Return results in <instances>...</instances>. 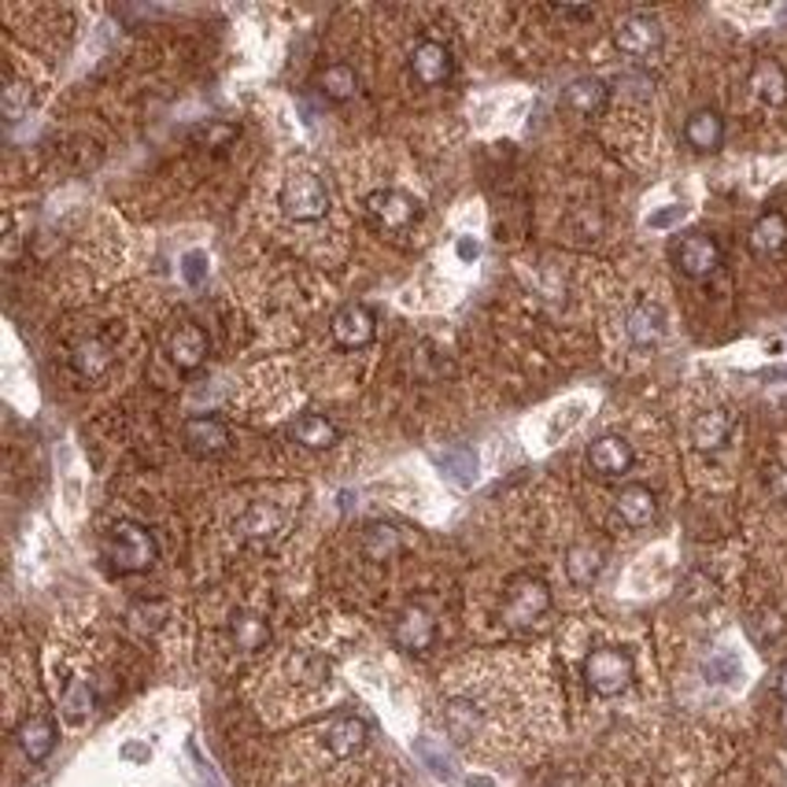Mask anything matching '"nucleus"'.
Masks as SVG:
<instances>
[{"mask_svg":"<svg viewBox=\"0 0 787 787\" xmlns=\"http://www.w3.org/2000/svg\"><path fill=\"white\" fill-rule=\"evenodd\" d=\"M104 558L119 574H145L156 562V540L145 525L137 521H115L104 537Z\"/></svg>","mask_w":787,"mask_h":787,"instance_id":"f257e3e1","label":"nucleus"},{"mask_svg":"<svg viewBox=\"0 0 787 787\" xmlns=\"http://www.w3.org/2000/svg\"><path fill=\"white\" fill-rule=\"evenodd\" d=\"M551 611V588L540 577H514L503 595V625L529 629Z\"/></svg>","mask_w":787,"mask_h":787,"instance_id":"f03ea898","label":"nucleus"},{"mask_svg":"<svg viewBox=\"0 0 787 787\" xmlns=\"http://www.w3.org/2000/svg\"><path fill=\"white\" fill-rule=\"evenodd\" d=\"M632 659L625 651L617 648H599L585 659V680L588 688L595 691V696L603 699H614L622 696V691H629L632 684Z\"/></svg>","mask_w":787,"mask_h":787,"instance_id":"7ed1b4c3","label":"nucleus"},{"mask_svg":"<svg viewBox=\"0 0 787 787\" xmlns=\"http://www.w3.org/2000/svg\"><path fill=\"white\" fill-rule=\"evenodd\" d=\"M281 208L296 222H318L330 211V193L315 174H293L281 189Z\"/></svg>","mask_w":787,"mask_h":787,"instance_id":"20e7f679","label":"nucleus"},{"mask_svg":"<svg viewBox=\"0 0 787 787\" xmlns=\"http://www.w3.org/2000/svg\"><path fill=\"white\" fill-rule=\"evenodd\" d=\"M367 214L373 222H378L381 230L389 233H403L410 230L418 222V204L410 200L407 193H396V189H378L367 196Z\"/></svg>","mask_w":787,"mask_h":787,"instance_id":"39448f33","label":"nucleus"},{"mask_svg":"<svg viewBox=\"0 0 787 787\" xmlns=\"http://www.w3.org/2000/svg\"><path fill=\"white\" fill-rule=\"evenodd\" d=\"M673 262L680 267V274L688 278H710L721 267V245L706 233H688L677 248H673Z\"/></svg>","mask_w":787,"mask_h":787,"instance_id":"423d86ee","label":"nucleus"},{"mask_svg":"<svg viewBox=\"0 0 787 787\" xmlns=\"http://www.w3.org/2000/svg\"><path fill=\"white\" fill-rule=\"evenodd\" d=\"M614 45L625 56H651L654 49H662V26L651 15L632 12L614 26Z\"/></svg>","mask_w":787,"mask_h":787,"instance_id":"0eeeda50","label":"nucleus"},{"mask_svg":"<svg viewBox=\"0 0 787 787\" xmlns=\"http://www.w3.org/2000/svg\"><path fill=\"white\" fill-rule=\"evenodd\" d=\"M392 640L410 654H426L436 640L433 614L421 611V606H407V611L396 617V625H392Z\"/></svg>","mask_w":787,"mask_h":787,"instance_id":"6e6552de","label":"nucleus"},{"mask_svg":"<svg viewBox=\"0 0 787 787\" xmlns=\"http://www.w3.org/2000/svg\"><path fill=\"white\" fill-rule=\"evenodd\" d=\"M182 440L193 455H222L230 447V426L214 415H196L182 426Z\"/></svg>","mask_w":787,"mask_h":787,"instance_id":"1a4fd4ad","label":"nucleus"},{"mask_svg":"<svg viewBox=\"0 0 787 787\" xmlns=\"http://www.w3.org/2000/svg\"><path fill=\"white\" fill-rule=\"evenodd\" d=\"M373 333H378V325H373V315L362 304H348L333 315V341L341 344V348H348V352L367 348L373 341Z\"/></svg>","mask_w":787,"mask_h":787,"instance_id":"9d476101","label":"nucleus"},{"mask_svg":"<svg viewBox=\"0 0 787 787\" xmlns=\"http://www.w3.org/2000/svg\"><path fill=\"white\" fill-rule=\"evenodd\" d=\"M410 74H415L418 86L433 89V86H444L447 78H452V56L440 41H418L415 52H410Z\"/></svg>","mask_w":787,"mask_h":787,"instance_id":"9b49d317","label":"nucleus"},{"mask_svg":"<svg viewBox=\"0 0 787 787\" xmlns=\"http://www.w3.org/2000/svg\"><path fill=\"white\" fill-rule=\"evenodd\" d=\"M167 355L177 370H196L208 359V333L196 322H182L177 330L167 336Z\"/></svg>","mask_w":787,"mask_h":787,"instance_id":"f8f14e48","label":"nucleus"},{"mask_svg":"<svg viewBox=\"0 0 787 787\" xmlns=\"http://www.w3.org/2000/svg\"><path fill=\"white\" fill-rule=\"evenodd\" d=\"M588 463L599 477H625L632 470V447L622 436H599L588 447Z\"/></svg>","mask_w":787,"mask_h":787,"instance_id":"ddd939ff","label":"nucleus"},{"mask_svg":"<svg viewBox=\"0 0 787 787\" xmlns=\"http://www.w3.org/2000/svg\"><path fill=\"white\" fill-rule=\"evenodd\" d=\"M614 511H617V518L629 525V529H643V525L654 521L659 503H654V492L643 489V484H625L614 500Z\"/></svg>","mask_w":787,"mask_h":787,"instance_id":"4468645a","label":"nucleus"},{"mask_svg":"<svg viewBox=\"0 0 787 787\" xmlns=\"http://www.w3.org/2000/svg\"><path fill=\"white\" fill-rule=\"evenodd\" d=\"M625 330H629V341L636 344V348H659V344L665 341V311L659 304L632 307Z\"/></svg>","mask_w":787,"mask_h":787,"instance_id":"2eb2a0df","label":"nucleus"},{"mask_svg":"<svg viewBox=\"0 0 787 787\" xmlns=\"http://www.w3.org/2000/svg\"><path fill=\"white\" fill-rule=\"evenodd\" d=\"M562 100H566L569 111H577V115H599V111L606 108V100H611V86H606L603 78H592V74H585V78H574L562 93Z\"/></svg>","mask_w":787,"mask_h":787,"instance_id":"dca6fc26","label":"nucleus"},{"mask_svg":"<svg viewBox=\"0 0 787 787\" xmlns=\"http://www.w3.org/2000/svg\"><path fill=\"white\" fill-rule=\"evenodd\" d=\"M751 93L762 104L784 108L787 104V71L776 60H758L751 71Z\"/></svg>","mask_w":787,"mask_h":787,"instance_id":"f3484780","label":"nucleus"},{"mask_svg":"<svg viewBox=\"0 0 787 787\" xmlns=\"http://www.w3.org/2000/svg\"><path fill=\"white\" fill-rule=\"evenodd\" d=\"M15 743L30 762H45L56 747V725L49 717H26L23 725L15 728Z\"/></svg>","mask_w":787,"mask_h":787,"instance_id":"a211bd4d","label":"nucleus"},{"mask_svg":"<svg viewBox=\"0 0 787 787\" xmlns=\"http://www.w3.org/2000/svg\"><path fill=\"white\" fill-rule=\"evenodd\" d=\"M684 140H688L696 152H717L721 140H725V119L710 108L696 111V115L684 123Z\"/></svg>","mask_w":787,"mask_h":787,"instance_id":"6ab92c4d","label":"nucleus"},{"mask_svg":"<svg viewBox=\"0 0 787 787\" xmlns=\"http://www.w3.org/2000/svg\"><path fill=\"white\" fill-rule=\"evenodd\" d=\"M367 743V725L359 717H336L330 728H325V751L333 758H352L362 751Z\"/></svg>","mask_w":787,"mask_h":787,"instance_id":"aec40b11","label":"nucleus"},{"mask_svg":"<svg viewBox=\"0 0 787 787\" xmlns=\"http://www.w3.org/2000/svg\"><path fill=\"white\" fill-rule=\"evenodd\" d=\"M728 433H733V418H728L725 410H702V415L691 421V444H696L699 452L725 447Z\"/></svg>","mask_w":787,"mask_h":787,"instance_id":"412c9836","label":"nucleus"},{"mask_svg":"<svg viewBox=\"0 0 787 787\" xmlns=\"http://www.w3.org/2000/svg\"><path fill=\"white\" fill-rule=\"evenodd\" d=\"M787 248V219L780 211H765L751 230V251L754 256H776Z\"/></svg>","mask_w":787,"mask_h":787,"instance_id":"4be33fe9","label":"nucleus"},{"mask_svg":"<svg viewBox=\"0 0 787 787\" xmlns=\"http://www.w3.org/2000/svg\"><path fill=\"white\" fill-rule=\"evenodd\" d=\"M566 574L580 588L595 585V577L603 574V551L592 548V543H574L566 551Z\"/></svg>","mask_w":787,"mask_h":787,"instance_id":"5701e85b","label":"nucleus"},{"mask_svg":"<svg viewBox=\"0 0 787 787\" xmlns=\"http://www.w3.org/2000/svg\"><path fill=\"white\" fill-rule=\"evenodd\" d=\"M115 362V355L104 341H82L78 348L71 352V367L82 373L86 381H97L100 373H108V367Z\"/></svg>","mask_w":787,"mask_h":787,"instance_id":"b1692460","label":"nucleus"},{"mask_svg":"<svg viewBox=\"0 0 787 787\" xmlns=\"http://www.w3.org/2000/svg\"><path fill=\"white\" fill-rule=\"evenodd\" d=\"M293 440H296V444H304V447H311V452H322V447H333L336 440H341V433H336V426L330 418L304 415L293 426Z\"/></svg>","mask_w":787,"mask_h":787,"instance_id":"393cba45","label":"nucleus"},{"mask_svg":"<svg viewBox=\"0 0 787 787\" xmlns=\"http://www.w3.org/2000/svg\"><path fill=\"white\" fill-rule=\"evenodd\" d=\"M93 706H97V696H93V684L89 680H71L67 691L60 699V714L67 725H86Z\"/></svg>","mask_w":787,"mask_h":787,"instance_id":"a878e982","label":"nucleus"},{"mask_svg":"<svg viewBox=\"0 0 787 787\" xmlns=\"http://www.w3.org/2000/svg\"><path fill=\"white\" fill-rule=\"evenodd\" d=\"M318 89H322L325 100H336V104H344V100H352L355 93H359V78H355V71L348 63H333V67H325L318 74Z\"/></svg>","mask_w":787,"mask_h":787,"instance_id":"bb28decb","label":"nucleus"},{"mask_svg":"<svg viewBox=\"0 0 787 787\" xmlns=\"http://www.w3.org/2000/svg\"><path fill=\"white\" fill-rule=\"evenodd\" d=\"M362 551H367V558L373 562H385L399 551V532L385 521H373L367 525V532H362Z\"/></svg>","mask_w":787,"mask_h":787,"instance_id":"cd10ccee","label":"nucleus"},{"mask_svg":"<svg viewBox=\"0 0 787 787\" xmlns=\"http://www.w3.org/2000/svg\"><path fill=\"white\" fill-rule=\"evenodd\" d=\"M241 529H245V537H251V540H267L285 529V518H281L274 507H267V503H256V507L241 518Z\"/></svg>","mask_w":787,"mask_h":787,"instance_id":"c85d7f7f","label":"nucleus"},{"mask_svg":"<svg viewBox=\"0 0 787 787\" xmlns=\"http://www.w3.org/2000/svg\"><path fill=\"white\" fill-rule=\"evenodd\" d=\"M233 640H237L241 651H259L270 640V625L259 614H241L233 617Z\"/></svg>","mask_w":787,"mask_h":787,"instance_id":"c756f323","label":"nucleus"},{"mask_svg":"<svg viewBox=\"0 0 787 787\" xmlns=\"http://www.w3.org/2000/svg\"><path fill=\"white\" fill-rule=\"evenodd\" d=\"M440 466L452 474L455 484H474V477H477V455L470 447H452V452H444L440 455Z\"/></svg>","mask_w":787,"mask_h":787,"instance_id":"7c9ffc66","label":"nucleus"},{"mask_svg":"<svg viewBox=\"0 0 787 787\" xmlns=\"http://www.w3.org/2000/svg\"><path fill=\"white\" fill-rule=\"evenodd\" d=\"M418 754L426 758V765L433 770L436 776H444V780H455V765L447 762V754H440L429 739H418Z\"/></svg>","mask_w":787,"mask_h":787,"instance_id":"2f4dec72","label":"nucleus"},{"mask_svg":"<svg viewBox=\"0 0 787 787\" xmlns=\"http://www.w3.org/2000/svg\"><path fill=\"white\" fill-rule=\"evenodd\" d=\"M706 677L714 680V684H728V680H736V677H739V662L733 659V654H717V659L706 665Z\"/></svg>","mask_w":787,"mask_h":787,"instance_id":"473e14b6","label":"nucleus"},{"mask_svg":"<svg viewBox=\"0 0 787 787\" xmlns=\"http://www.w3.org/2000/svg\"><path fill=\"white\" fill-rule=\"evenodd\" d=\"M182 274L189 285H204V278H208V256H204V251H189V256L182 259Z\"/></svg>","mask_w":787,"mask_h":787,"instance_id":"72a5a7b5","label":"nucleus"},{"mask_svg":"<svg viewBox=\"0 0 787 787\" xmlns=\"http://www.w3.org/2000/svg\"><path fill=\"white\" fill-rule=\"evenodd\" d=\"M684 214H688V208H680V204H673V208H665V211H654V214H651V230H669V226H677Z\"/></svg>","mask_w":787,"mask_h":787,"instance_id":"f704fd0d","label":"nucleus"},{"mask_svg":"<svg viewBox=\"0 0 787 787\" xmlns=\"http://www.w3.org/2000/svg\"><path fill=\"white\" fill-rule=\"evenodd\" d=\"M233 137H237V126H226V123L204 130V140H208L211 148H222V145H226V140H233Z\"/></svg>","mask_w":787,"mask_h":787,"instance_id":"c9c22d12","label":"nucleus"},{"mask_svg":"<svg viewBox=\"0 0 787 787\" xmlns=\"http://www.w3.org/2000/svg\"><path fill=\"white\" fill-rule=\"evenodd\" d=\"M770 489L773 495H780V500H787V466H780L773 477H770Z\"/></svg>","mask_w":787,"mask_h":787,"instance_id":"e433bc0d","label":"nucleus"},{"mask_svg":"<svg viewBox=\"0 0 787 787\" xmlns=\"http://www.w3.org/2000/svg\"><path fill=\"white\" fill-rule=\"evenodd\" d=\"M481 256V245H477L474 237H463L458 241V259H477Z\"/></svg>","mask_w":787,"mask_h":787,"instance_id":"4c0bfd02","label":"nucleus"},{"mask_svg":"<svg viewBox=\"0 0 787 787\" xmlns=\"http://www.w3.org/2000/svg\"><path fill=\"white\" fill-rule=\"evenodd\" d=\"M558 15H566V19H592L595 12H592V8H558Z\"/></svg>","mask_w":787,"mask_h":787,"instance_id":"58836bf2","label":"nucleus"},{"mask_svg":"<svg viewBox=\"0 0 787 787\" xmlns=\"http://www.w3.org/2000/svg\"><path fill=\"white\" fill-rule=\"evenodd\" d=\"M776 691H780V696L787 699V662L780 665V669H776Z\"/></svg>","mask_w":787,"mask_h":787,"instance_id":"ea45409f","label":"nucleus"},{"mask_svg":"<svg viewBox=\"0 0 787 787\" xmlns=\"http://www.w3.org/2000/svg\"><path fill=\"white\" fill-rule=\"evenodd\" d=\"M548 787H580V784L574 780V776H555V780H551Z\"/></svg>","mask_w":787,"mask_h":787,"instance_id":"a19ab883","label":"nucleus"},{"mask_svg":"<svg viewBox=\"0 0 787 787\" xmlns=\"http://www.w3.org/2000/svg\"><path fill=\"white\" fill-rule=\"evenodd\" d=\"M780 725H784V733H787V699H784V706H780Z\"/></svg>","mask_w":787,"mask_h":787,"instance_id":"79ce46f5","label":"nucleus"}]
</instances>
